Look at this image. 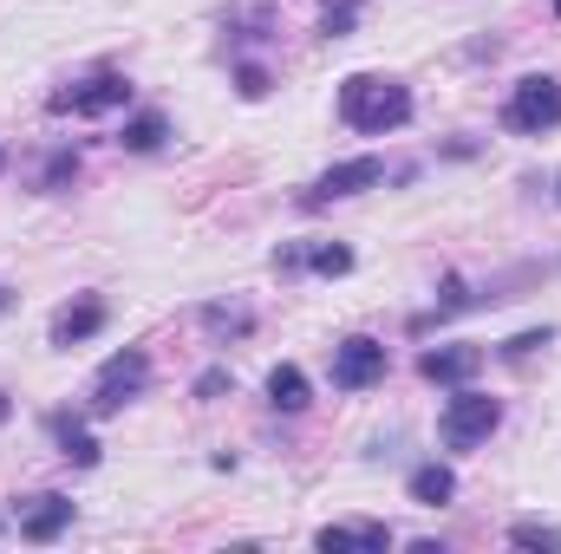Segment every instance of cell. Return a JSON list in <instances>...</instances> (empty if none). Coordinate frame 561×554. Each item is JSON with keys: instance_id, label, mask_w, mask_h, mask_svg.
I'll list each match as a JSON object with an SVG mask.
<instances>
[{"instance_id": "cell-20", "label": "cell", "mask_w": 561, "mask_h": 554, "mask_svg": "<svg viewBox=\"0 0 561 554\" xmlns=\"http://www.w3.org/2000/svg\"><path fill=\"white\" fill-rule=\"evenodd\" d=\"M72 176H79V157H72V150H59V157L46 163V176H39V189H66Z\"/></svg>"}, {"instance_id": "cell-1", "label": "cell", "mask_w": 561, "mask_h": 554, "mask_svg": "<svg viewBox=\"0 0 561 554\" xmlns=\"http://www.w3.org/2000/svg\"><path fill=\"white\" fill-rule=\"evenodd\" d=\"M340 118H346L353 131H366V138H386V131H399V125L412 118V92H405L399 79L353 72V79L340 85Z\"/></svg>"}, {"instance_id": "cell-8", "label": "cell", "mask_w": 561, "mask_h": 554, "mask_svg": "<svg viewBox=\"0 0 561 554\" xmlns=\"http://www.w3.org/2000/svg\"><path fill=\"white\" fill-rule=\"evenodd\" d=\"M419 372L431 385H470L483 372V346H437V353L419 359Z\"/></svg>"}, {"instance_id": "cell-10", "label": "cell", "mask_w": 561, "mask_h": 554, "mask_svg": "<svg viewBox=\"0 0 561 554\" xmlns=\"http://www.w3.org/2000/svg\"><path fill=\"white\" fill-rule=\"evenodd\" d=\"M72 529V503L66 496H33V509L20 516V535L26 542H59Z\"/></svg>"}, {"instance_id": "cell-27", "label": "cell", "mask_w": 561, "mask_h": 554, "mask_svg": "<svg viewBox=\"0 0 561 554\" xmlns=\"http://www.w3.org/2000/svg\"><path fill=\"white\" fill-rule=\"evenodd\" d=\"M556 196H561V183H556Z\"/></svg>"}, {"instance_id": "cell-15", "label": "cell", "mask_w": 561, "mask_h": 554, "mask_svg": "<svg viewBox=\"0 0 561 554\" xmlns=\"http://www.w3.org/2000/svg\"><path fill=\"white\" fill-rule=\"evenodd\" d=\"M203 326H209L216 339H242V333L255 326V313H249V307H203Z\"/></svg>"}, {"instance_id": "cell-9", "label": "cell", "mask_w": 561, "mask_h": 554, "mask_svg": "<svg viewBox=\"0 0 561 554\" xmlns=\"http://www.w3.org/2000/svg\"><path fill=\"white\" fill-rule=\"evenodd\" d=\"M99 326H105V300H99V293H85V300H72V307H59V313H53V346H85Z\"/></svg>"}, {"instance_id": "cell-7", "label": "cell", "mask_w": 561, "mask_h": 554, "mask_svg": "<svg viewBox=\"0 0 561 554\" xmlns=\"http://www.w3.org/2000/svg\"><path fill=\"white\" fill-rule=\"evenodd\" d=\"M373 183H386V163H379V157H346V163H333V170L300 196V209H320V203L359 196V189H373Z\"/></svg>"}, {"instance_id": "cell-3", "label": "cell", "mask_w": 561, "mask_h": 554, "mask_svg": "<svg viewBox=\"0 0 561 554\" xmlns=\"http://www.w3.org/2000/svg\"><path fill=\"white\" fill-rule=\"evenodd\" d=\"M503 125L510 131H523V138H542V131H556L561 125V85L549 72H529L516 92H510V105H503Z\"/></svg>"}, {"instance_id": "cell-23", "label": "cell", "mask_w": 561, "mask_h": 554, "mask_svg": "<svg viewBox=\"0 0 561 554\" xmlns=\"http://www.w3.org/2000/svg\"><path fill=\"white\" fill-rule=\"evenodd\" d=\"M470 300H477V293L450 275V280H444V300H437V313H457V307H470Z\"/></svg>"}, {"instance_id": "cell-5", "label": "cell", "mask_w": 561, "mask_h": 554, "mask_svg": "<svg viewBox=\"0 0 561 554\" xmlns=\"http://www.w3.org/2000/svg\"><path fill=\"white\" fill-rule=\"evenodd\" d=\"M379 379H386V346H379V339L353 333V339L333 346V385H340V392H366V385H379Z\"/></svg>"}, {"instance_id": "cell-12", "label": "cell", "mask_w": 561, "mask_h": 554, "mask_svg": "<svg viewBox=\"0 0 561 554\" xmlns=\"http://www.w3.org/2000/svg\"><path fill=\"white\" fill-rule=\"evenodd\" d=\"M268 405L275 412H307V372L300 366H275L268 372Z\"/></svg>"}, {"instance_id": "cell-21", "label": "cell", "mask_w": 561, "mask_h": 554, "mask_svg": "<svg viewBox=\"0 0 561 554\" xmlns=\"http://www.w3.org/2000/svg\"><path fill=\"white\" fill-rule=\"evenodd\" d=\"M236 92H242V99H268V72H262V66H242V72H236Z\"/></svg>"}, {"instance_id": "cell-26", "label": "cell", "mask_w": 561, "mask_h": 554, "mask_svg": "<svg viewBox=\"0 0 561 554\" xmlns=\"http://www.w3.org/2000/svg\"><path fill=\"white\" fill-rule=\"evenodd\" d=\"M0 313H7V287H0Z\"/></svg>"}, {"instance_id": "cell-25", "label": "cell", "mask_w": 561, "mask_h": 554, "mask_svg": "<svg viewBox=\"0 0 561 554\" xmlns=\"http://www.w3.org/2000/svg\"><path fill=\"white\" fill-rule=\"evenodd\" d=\"M7 417H13V405H7V392H0V424H7Z\"/></svg>"}, {"instance_id": "cell-16", "label": "cell", "mask_w": 561, "mask_h": 554, "mask_svg": "<svg viewBox=\"0 0 561 554\" xmlns=\"http://www.w3.org/2000/svg\"><path fill=\"white\" fill-rule=\"evenodd\" d=\"M170 138V125H163V118H157V112H144V118H131V125H125V150H157V143Z\"/></svg>"}, {"instance_id": "cell-2", "label": "cell", "mask_w": 561, "mask_h": 554, "mask_svg": "<svg viewBox=\"0 0 561 554\" xmlns=\"http://www.w3.org/2000/svg\"><path fill=\"white\" fill-rule=\"evenodd\" d=\"M144 385H150V359H144V346L112 353V359L99 366V379H92V412H99V417L125 412L131 399H144Z\"/></svg>"}, {"instance_id": "cell-18", "label": "cell", "mask_w": 561, "mask_h": 554, "mask_svg": "<svg viewBox=\"0 0 561 554\" xmlns=\"http://www.w3.org/2000/svg\"><path fill=\"white\" fill-rule=\"evenodd\" d=\"M307 268H313V275H346V268H353V249L320 242V249H307Z\"/></svg>"}, {"instance_id": "cell-24", "label": "cell", "mask_w": 561, "mask_h": 554, "mask_svg": "<svg viewBox=\"0 0 561 554\" xmlns=\"http://www.w3.org/2000/svg\"><path fill=\"white\" fill-rule=\"evenodd\" d=\"M222 385H229V372H203V379H196V399H216Z\"/></svg>"}, {"instance_id": "cell-11", "label": "cell", "mask_w": 561, "mask_h": 554, "mask_svg": "<svg viewBox=\"0 0 561 554\" xmlns=\"http://www.w3.org/2000/svg\"><path fill=\"white\" fill-rule=\"evenodd\" d=\"M320 549H327V554H340V549L386 554V549H392V529H379V522H353V529H320Z\"/></svg>"}, {"instance_id": "cell-17", "label": "cell", "mask_w": 561, "mask_h": 554, "mask_svg": "<svg viewBox=\"0 0 561 554\" xmlns=\"http://www.w3.org/2000/svg\"><path fill=\"white\" fill-rule=\"evenodd\" d=\"M353 20H359V0H327V7H320V33H327V39H346Z\"/></svg>"}, {"instance_id": "cell-22", "label": "cell", "mask_w": 561, "mask_h": 554, "mask_svg": "<svg viewBox=\"0 0 561 554\" xmlns=\"http://www.w3.org/2000/svg\"><path fill=\"white\" fill-rule=\"evenodd\" d=\"M549 339H556L549 326H542V333H516V339L503 346V359H529V353H536V346H549Z\"/></svg>"}, {"instance_id": "cell-4", "label": "cell", "mask_w": 561, "mask_h": 554, "mask_svg": "<svg viewBox=\"0 0 561 554\" xmlns=\"http://www.w3.org/2000/svg\"><path fill=\"white\" fill-rule=\"evenodd\" d=\"M496 424H503V405H496V399L457 392V399L444 405V417H437V437H444V450H477Z\"/></svg>"}, {"instance_id": "cell-13", "label": "cell", "mask_w": 561, "mask_h": 554, "mask_svg": "<svg viewBox=\"0 0 561 554\" xmlns=\"http://www.w3.org/2000/svg\"><path fill=\"white\" fill-rule=\"evenodd\" d=\"M450 496H457V476H450L444 463H424V470H412V503L437 509V503H450Z\"/></svg>"}, {"instance_id": "cell-14", "label": "cell", "mask_w": 561, "mask_h": 554, "mask_svg": "<svg viewBox=\"0 0 561 554\" xmlns=\"http://www.w3.org/2000/svg\"><path fill=\"white\" fill-rule=\"evenodd\" d=\"M53 437H59V457H66V463H79V470H92V463H99V443H92L72 417H53Z\"/></svg>"}, {"instance_id": "cell-6", "label": "cell", "mask_w": 561, "mask_h": 554, "mask_svg": "<svg viewBox=\"0 0 561 554\" xmlns=\"http://www.w3.org/2000/svg\"><path fill=\"white\" fill-rule=\"evenodd\" d=\"M118 105H131V79H118V72H99V79H85V85H72V92H53V112L66 118H99V112H118Z\"/></svg>"}, {"instance_id": "cell-19", "label": "cell", "mask_w": 561, "mask_h": 554, "mask_svg": "<svg viewBox=\"0 0 561 554\" xmlns=\"http://www.w3.org/2000/svg\"><path fill=\"white\" fill-rule=\"evenodd\" d=\"M510 542H516V549H561V535L556 529H542V522H516Z\"/></svg>"}]
</instances>
